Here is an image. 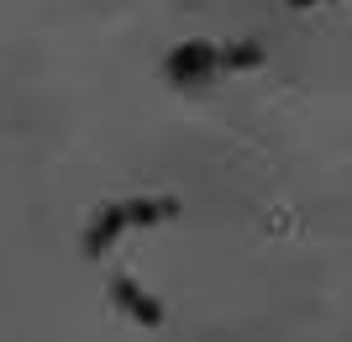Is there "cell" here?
<instances>
[{"label": "cell", "mask_w": 352, "mask_h": 342, "mask_svg": "<svg viewBox=\"0 0 352 342\" xmlns=\"http://www.w3.org/2000/svg\"><path fill=\"white\" fill-rule=\"evenodd\" d=\"M111 300H116V311L132 316L137 327H163V306L147 295L137 279H126V274H116V279H111Z\"/></svg>", "instance_id": "7a4b0ae2"}, {"label": "cell", "mask_w": 352, "mask_h": 342, "mask_svg": "<svg viewBox=\"0 0 352 342\" xmlns=\"http://www.w3.org/2000/svg\"><path fill=\"white\" fill-rule=\"evenodd\" d=\"M289 6H294V11H305V6H321V0H289Z\"/></svg>", "instance_id": "8992f818"}, {"label": "cell", "mask_w": 352, "mask_h": 342, "mask_svg": "<svg viewBox=\"0 0 352 342\" xmlns=\"http://www.w3.org/2000/svg\"><path fill=\"white\" fill-rule=\"evenodd\" d=\"M121 226H126L121 206H100V216H95V222H89V232H85V253H89V258H105V253H111V242L121 237Z\"/></svg>", "instance_id": "277c9868"}, {"label": "cell", "mask_w": 352, "mask_h": 342, "mask_svg": "<svg viewBox=\"0 0 352 342\" xmlns=\"http://www.w3.org/2000/svg\"><path fill=\"white\" fill-rule=\"evenodd\" d=\"M258 63H263V47H258V43L216 47V69H258Z\"/></svg>", "instance_id": "5b68a950"}, {"label": "cell", "mask_w": 352, "mask_h": 342, "mask_svg": "<svg viewBox=\"0 0 352 342\" xmlns=\"http://www.w3.org/2000/svg\"><path fill=\"white\" fill-rule=\"evenodd\" d=\"M210 69H216V47L210 43H184L168 53V63H163V74L174 79V85H206Z\"/></svg>", "instance_id": "6da1fadb"}, {"label": "cell", "mask_w": 352, "mask_h": 342, "mask_svg": "<svg viewBox=\"0 0 352 342\" xmlns=\"http://www.w3.org/2000/svg\"><path fill=\"white\" fill-rule=\"evenodd\" d=\"M121 216L126 226H163L179 216V200L174 195H147V200H121Z\"/></svg>", "instance_id": "3957f363"}]
</instances>
